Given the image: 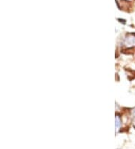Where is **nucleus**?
Instances as JSON below:
<instances>
[{
  "instance_id": "nucleus-3",
  "label": "nucleus",
  "mask_w": 135,
  "mask_h": 149,
  "mask_svg": "<svg viewBox=\"0 0 135 149\" xmlns=\"http://www.w3.org/2000/svg\"><path fill=\"white\" fill-rule=\"evenodd\" d=\"M132 118H135V108L132 110Z\"/></svg>"
},
{
  "instance_id": "nucleus-2",
  "label": "nucleus",
  "mask_w": 135,
  "mask_h": 149,
  "mask_svg": "<svg viewBox=\"0 0 135 149\" xmlns=\"http://www.w3.org/2000/svg\"><path fill=\"white\" fill-rule=\"evenodd\" d=\"M115 123L116 130L118 131L119 130V128L121 127V126H122V120H121L120 117H119V115H116V116Z\"/></svg>"
},
{
  "instance_id": "nucleus-4",
  "label": "nucleus",
  "mask_w": 135,
  "mask_h": 149,
  "mask_svg": "<svg viewBox=\"0 0 135 149\" xmlns=\"http://www.w3.org/2000/svg\"><path fill=\"white\" fill-rule=\"evenodd\" d=\"M133 125L135 128V118H134V121H133Z\"/></svg>"
},
{
  "instance_id": "nucleus-1",
  "label": "nucleus",
  "mask_w": 135,
  "mask_h": 149,
  "mask_svg": "<svg viewBox=\"0 0 135 149\" xmlns=\"http://www.w3.org/2000/svg\"><path fill=\"white\" fill-rule=\"evenodd\" d=\"M123 44L126 47H135V34L131 33L127 35L124 38Z\"/></svg>"
}]
</instances>
